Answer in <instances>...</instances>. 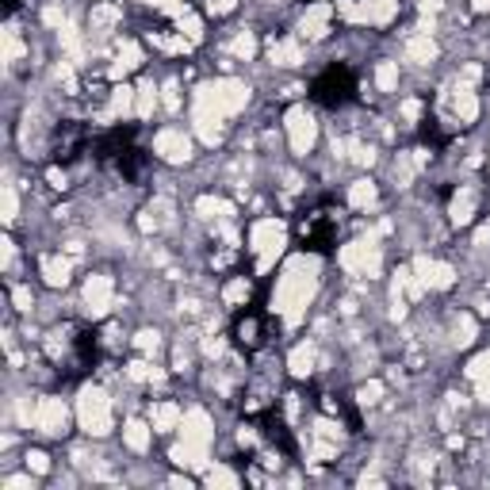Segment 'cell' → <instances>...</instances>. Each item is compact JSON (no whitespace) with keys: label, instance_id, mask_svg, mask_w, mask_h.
Masks as SVG:
<instances>
[{"label":"cell","instance_id":"8992f818","mask_svg":"<svg viewBox=\"0 0 490 490\" xmlns=\"http://www.w3.org/2000/svg\"><path fill=\"white\" fill-rule=\"evenodd\" d=\"M153 158L169 169H184V165L196 161L200 153V138L192 135V127H180V123H165L153 131V142H150Z\"/></svg>","mask_w":490,"mask_h":490},{"label":"cell","instance_id":"ba28073f","mask_svg":"<svg viewBox=\"0 0 490 490\" xmlns=\"http://www.w3.org/2000/svg\"><path fill=\"white\" fill-rule=\"evenodd\" d=\"M77 421L73 406L61 395H38V410H35V429L43 441H61L69 437V425Z\"/></svg>","mask_w":490,"mask_h":490},{"label":"cell","instance_id":"3957f363","mask_svg":"<svg viewBox=\"0 0 490 490\" xmlns=\"http://www.w3.org/2000/svg\"><path fill=\"white\" fill-rule=\"evenodd\" d=\"M245 241H249L245 249L253 253L257 276H265V273H273L276 261L288 253V223L276 215H261L249 223V230H245Z\"/></svg>","mask_w":490,"mask_h":490},{"label":"cell","instance_id":"484cf974","mask_svg":"<svg viewBox=\"0 0 490 490\" xmlns=\"http://www.w3.org/2000/svg\"><path fill=\"white\" fill-rule=\"evenodd\" d=\"M158 108H161V81L142 77V81L135 85V119L138 123H150Z\"/></svg>","mask_w":490,"mask_h":490},{"label":"cell","instance_id":"83f0119b","mask_svg":"<svg viewBox=\"0 0 490 490\" xmlns=\"http://www.w3.org/2000/svg\"><path fill=\"white\" fill-rule=\"evenodd\" d=\"M249 295H253V283L245 280V276H230L223 288H218V303L226 306V311H241L245 303H249Z\"/></svg>","mask_w":490,"mask_h":490},{"label":"cell","instance_id":"d590c367","mask_svg":"<svg viewBox=\"0 0 490 490\" xmlns=\"http://www.w3.org/2000/svg\"><path fill=\"white\" fill-rule=\"evenodd\" d=\"M23 468L35 471L38 479H50L54 475V460H50L46 448H23Z\"/></svg>","mask_w":490,"mask_h":490},{"label":"cell","instance_id":"5b68a950","mask_svg":"<svg viewBox=\"0 0 490 490\" xmlns=\"http://www.w3.org/2000/svg\"><path fill=\"white\" fill-rule=\"evenodd\" d=\"M196 96L211 100V104L226 115V119H234V115H241L245 108L253 104V85L245 81V77H234V73H218L211 77V81H203L192 88Z\"/></svg>","mask_w":490,"mask_h":490},{"label":"cell","instance_id":"ac0fdd59","mask_svg":"<svg viewBox=\"0 0 490 490\" xmlns=\"http://www.w3.org/2000/svg\"><path fill=\"white\" fill-rule=\"evenodd\" d=\"M192 211H196L200 223L218 226V223H230V218L238 215V203L226 200V196H218V192H200L196 203H192Z\"/></svg>","mask_w":490,"mask_h":490},{"label":"cell","instance_id":"603a6c76","mask_svg":"<svg viewBox=\"0 0 490 490\" xmlns=\"http://www.w3.org/2000/svg\"><path fill=\"white\" fill-rule=\"evenodd\" d=\"M445 338H448V349H471L475 341H479V322H475L471 311H456L453 318H448V330H445Z\"/></svg>","mask_w":490,"mask_h":490},{"label":"cell","instance_id":"4316f807","mask_svg":"<svg viewBox=\"0 0 490 490\" xmlns=\"http://www.w3.org/2000/svg\"><path fill=\"white\" fill-rule=\"evenodd\" d=\"M257 54H261V38H257V31L241 28L226 38V58L234 61H257Z\"/></svg>","mask_w":490,"mask_h":490},{"label":"cell","instance_id":"277c9868","mask_svg":"<svg viewBox=\"0 0 490 490\" xmlns=\"http://www.w3.org/2000/svg\"><path fill=\"white\" fill-rule=\"evenodd\" d=\"M338 265L353 280H380L383 276V238L372 226H364L360 238L345 241L338 249Z\"/></svg>","mask_w":490,"mask_h":490},{"label":"cell","instance_id":"2e32d148","mask_svg":"<svg viewBox=\"0 0 490 490\" xmlns=\"http://www.w3.org/2000/svg\"><path fill=\"white\" fill-rule=\"evenodd\" d=\"M475 215H479V188H475V184H460L453 192V200H448V226L468 230L475 223Z\"/></svg>","mask_w":490,"mask_h":490},{"label":"cell","instance_id":"9c48e42d","mask_svg":"<svg viewBox=\"0 0 490 490\" xmlns=\"http://www.w3.org/2000/svg\"><path fill=\"white\" fill-rule=\"evenodd\" d=\"M115 306H119V295H115V276L111 273H88L81 283V311L100 322V318H111Z\"/></svg>","mask_w":490,"mask_h":490},{"label":"cell","instance_id":"30bf717a","mask_svg":"<svg viewBox=\"0 0 490 490\" xmlns=\"http://www.w3.org/2000/svg\"><path fill=\"white\" fill-rule=\"evenodd\" d=\"M333 0H314V4H306L299 12V20H295V35L303 38L306 46L311 43H326V38L333 35Z\"/></svg>","mask_w":490,"mask_h":490},{"label":"cell","instance_id":"74e56055","mask_svg":"<svg viewBox=\"0 0 490 490\" xmlns=\"http://www.w3.org/2000/svg\"><path fill=\"white\" fill-rule=\"evenodd\" d=\"M463 376H468L471 383H490V349L475 353V356L468 360V368H463Z\"/></svg>","mask_w":490,"mask_h":490},{"label":"cell","instance_id":"d6a6232c","mask_svg":"<svg viewBox=\"0 0 490 490\" xmlns=\"http://www.w3.org/2000/svg\"><path fill=\"white\" fill-rule=\"evenodd\" d=\"M0 218H4L8 230H16V223H20V188L12 184V173L4 184H0Z\"/></svg>","mask_w":490,"mask_h":490},{"label":"cell","instance_id":"ee69618b","mask_svg":"<svg viewBox=\"0 0 490 490\" xmlns=\"http://www.w3.org/2000/svg\"><path fill=\"white\" fill-rule=\"evenodd\" d=\"M46 180H50V188H54V192H69V173L58 169V165H54V169H46Z\"/></svg>","mask_w":490,"mask_h":490},{"label":"cell","instance_id":"7c38bea8","mask_svg":"<svg viewBox=\"0 0 490 490\" xmlns=\"http://www.w3.org/2000/svg\"><path fill=\"white\" fill-rule=\"evenodd\" d=\"M265 54H268V66H273V69H299V66H306V43L295 31L280 35V38H268Z\"/></svg>","mask_w":490,"mask_h":490},{"label":"cell","instance_id":"b9f144b4","mask_svg":"<svg viewBox=\"0 0 490 490\" xmlns=\"http://www.w3.org/2000/svg\"><path fill=\"white\" fill-rule=\"evenodd\" d=\"M234 8H238V0H203V12H208V16H215V20L230 16Z\"/></svg>","mask_w":490,"mask_h":490},{"label":"cell","instance_id":"5bb4252c","mask_svg":"<svg viewBox=\"0 0 490 490\" xmlns=\"http://www.w3.org/2000/svg\"><path fill=\"white\" fill-rule=\"evenodd\" d=\"M437 58H441V43H437L429 31H410V35L403 38V61H410V66L433 69Z\"/></svg>","mask_w":490,"mask_h":490},{"label":"cell","instance_id":"9a60e30c","mask_svg":"<svg viewBox=\"0 0 490 490\" xmlns=\"http://www.w3.org/2000/svg\"><path fill=\"white\" fill-rule=\"evenodd\" d=\"M123 28V4H115V0H96L93 8H88V38H111L115 31Z\"/></svg>","mask_w":490,"mask_h":490},{"label":"cell","instance_id":"cb8c5ba5","mask_svg":"<svg viewBox=\"0 0 490 490\" xmlns=\"http://www.w3.org/2000/svg\"><path fill=\"white\" fill-rule=\"evenodd\" d=\"M398 85H403V61H398V58H380L376 66H372V93L398 96Z\"/></svg>","mask_w":490,"mask_h":490},{"label":"cell","instance_id":"f546056e","mask_svg":"<svg viewBox=\"0 0 490 490\" xmlns=\"http://www.w3.org/2000/svg\"><path fill=\"white\" fill-rule=\"evenodd\" d=\"M418 173H421V169L414 165V158H410V150H398L395 158H391V180H395L398 192H410V188H414Z\"/></svg>","mask_w":490,"mask_h":490},{"label":"cell","instance_id":"8fae6325","mask_svg":"<svg viewBox=\"0 0 490 490\" xmlns=\"http://www.w3.org/2000/svg\"><path fill=\"white\" fill-rule=\"evenodd\" d=\"M441 104H448L456 127H475V123H479V111H483L479 93H475L471 85H460L456 77H453V85H448V93L441 96Z\"/></svg>","mask_w":490,"mask_h":490},{"label":"cell","instance_id":"e0dca14e","mask_svg":"<svg viewBox=\"0 0 490 490\" xmlns=\"http://www.w3.org/2000/svg\"><path fill=\"white\" fill-rule=\"evenodd\" d=\"M100 119L104 123H123V119H135V85L127 81H115L104 96V108H100Z\"/></svg>","mask_w":490,"mask_h":490},{"label":"cell","instance_id":"7bdbcfd3","mask_svg":"<svg viewBox=\"0 0 490 490\" xmlns=\"http://www.w3.org/2000/svg\"><path fill=\"white\" fill-rule=\"evenodd\" d=\"M257 333H261V326H257L253 318H245L241 326H238V341L241 345H257Z\"/></svg>","mask_w":490,"mask_h":490},{"label":"cell","instance_id":"e575fe53","mask_svg":"<svg viewBox=\"0 0 490 490\" xmlns=\"http://www.w3.org/2000/svg\"><path fill=\"white\" fill-rule=\"evenodd\" d=\"M200 479H203V486H241V475L230 468L226 460H215L211 468L200 475Z\"/></svg>","mask_w":490,"mask_h":490},{"label":"cell","instance_id":"ffe728a7","mask_svg":"<svg viewBox=\"0 0 490 490\" xmlns=\"http://www.w3.org/2000/svg\"><path fill=\"white\" fill-rule=\"evenodd\" d=\"M146 418L153 429H158V437H173L180 429V421H184V406H180L176 398H150Z\"/></svg>","mask_w":490,"mask_h":490},{"label":"cell","instance_id":"ab89813d","mask_svg":"<svg viewBox=\"0 0 490 490\" xmlns=\"http://www.w3.org/2000/svg\"><path fill=\"white\" fill-rule=\"evenodd\" d=\"M180 108H184V96H180V81H165V85H161V111L180 115Z\"/></svg>","mask_w":490,"mask_h":490},{"label":"cell","instance_id":"f6af8a7d","mask_svg":"<svg viewBox=\"0 0 490 490\" xmlns=\"http://www.w3.org/2000/svg\"><path fill=\"white\" fill-rule=\"evenodd\" d=\"M448 8V0H418V16H441V12Z\"/></svg>","mask_w":490,"mask_h":490},{"label":"cell","instance_id":"6da1fadb","mask_svg":"<svg viewBox=\"0 0 490 490\" xmlns=\"http://www.w3.org/2000/svg\"><path fill=\"white\" fill-rule=\"evenodd\" d=\"M322 291V257L318 253H291L288 261L280 265L276 273V288H273V311L283 326L295 330L306 322V311H311V303L318 299Z\"/></svg>","mask_w":490,"mask_h":490},{"label":"cell","instance_id":"1f68e13d","mask_svg":"<svg viewBox=\"0 0 490 490\" xmlns=\"http://www.w3.org/2000/svg\"><path fill=\"white\" fill-rule=\"evenodd\" d=\"M173 31H180L184 38H192V43H203V35H208V28H203V16L196 8H184V12H176L173 16Z\"/></svg>","mask_w":490,"mask_h":490},{"label":"cell","instance_id":"7a4b0ae2","mask_svg":"<svg viewBox=\"0 0 490 490\" xmlns=\"http://www.w3.org/2000/svg\"><path fill=\"white\" fill-rule=\"evenodd\" d=\"M73 414L85 441H108L115 433V395L100 380L81 383V391L73 398Z\"/></svg>","mask_w":490,"mask_h":490},{"label":"cell","instance_id":"d6986e66","mask_svg":"<svg viewBox=\"0 0 490 490\" xmlns=\"http://www.w3.org/2000/svg\"><path fill=\"white\" fill-rule=\"evenodd\" d=\"M119 437H123V448H127L131 456H150V453H153V437H158V429L150 425V418L131 414V418L123 421Z\"/></svg>","mask_w":490,"mask_h":490},{"label":"cell","instance_id":"d4e9b609","mask_svg":"<svg viewBox=\"0 0 490 490\" xmlns=\"http://www.w3.org/2000/svg\"><path fill=\"white\" fill-rule=\"evenodd\" d=\"M345 203L353 211H376L380 208V184L372 176H356L345 184Z\"/></svg>","mask_w":490,"mask_h":490},{"label":"cell","instance_id":"4fadbf2b","mask_svg":"<svg viewBox=\"0 0 490 490\" xmlns=\"http://www.w3.org/2000/svg\"><path fill=\"white\" fill-rule=\"evenodd\" d=\"M73 268H77V257H69L66 249H54V253H43L38 257V276L50 291H66L73 283Z\"/></svg>","mask_w":490,"mask_h":490},{"label":"cell","instance_id":"bcb514c9","mask_svg":"<svg viewBox=\"0 0 490 490\" xmlns=\"http://www.w3.org/2000/svg\"><path fill=\"white\" fill-rule=\"evenodd\" d=\"M234 441H238V448H257V441H261V437H257L253 425H241V429L234 433Z\"/></svg>","mask_w":490,"mask_h":490},{"label":"cell","instance_id":"f35d334b","mask_svg":"<svg viewBox=\"0 0 490 490\" xmlns=\"http://www.w3.org/2000/svg\"><path fill=\"white\" fill-rule=\"evenodd\" d=\"M38 486V475L35 471H8V475H0V490H35Z\"/></svg>","mask_w":490,"mask_h":490},{"label":"cell","instance_id":"60d3db41","mask_svg":"<svg viewBox=\"0 0 490 490\" xmlns=\"http://www.w3.org/2000/svg\"><path fill=\"white\" fill-rule=\"evenodd\" d=\"M456 81L460 85H479L483 81V66H479V61H460V69H456Z\"/></svg>","mask_w":490,"mask_h":490},{"label":"cell","instance_id":"836d02e7","mask_svg":"<svg viewBox=\"0 0 490 490\" xmlns=\"http://www.w3.org/2000/svg\"><path fill=\"white\" fill-rule=\"evenodd\" d=\"M383 398H387V383H383V380L368 376V380L356 383V406H360V410H376Z\"/></svg>","mask_w":490,"mask_h":490},{"label":"cell","instance_id":"f1b7e54d","mask_svg":"<svg viewBox=\"0 0 490 490\" xmlns=\"http://www.w3.org/2000/svg\"><path fill=\"white\" fill-rule=\"evenodd\" d=\"M131 349H135L138 356H146V360H158L161 349H165V333H161L158 326H142V330H135Z\"/></svg>","mask_w":490,"mask_h":490},{"label":"cell","instance_id":"7402d4cb","mask_svg":"<svg viewBox=\"0 0 490 490\" xmlns=\"http://www.w3.org/2000/svg\"><path fill=\"white\" fill-rule=\"evenodd\" d=\"M318 338H306L299 345H291V353H288V376L291 380H311L314 372H318Z\"/></svg>","mask_w":490,"mask_h":490},{"label":"cell","instance_id":"8d00e7d4","mask_svg":"<svg viewBox=\"0 0 490 490\" xmlns=\"http://www.w3.org/2000/svg\"><path fill=\"white\" fill-rule=\"evenodd\" d=\"M425 115V100L421 96H403L398 100V119H403V127H418Z\"/></svg>","mask_w":490,"mask_h":490},{"label":"cell","instance_id":"4dcf8cb0","mask_svg":"<svg viewBox=\"0 0 490 490\" xmlns=\"http://www.w3.org/2000/svg\"><path fill=\"white\" fill-rule=\"evenodd\" d=\"M8 299H12V311H16L20 318H31L35 306H38L31 283H23V280H8Z\"/></svg>","mask_w":490,"mask_h":490},{"label":"cell","instance_id":"44dd1931","mask_svg":"<svg viewBox=\"0 0 490 490\" xmlns=\"http://www.w3.org/2000/svg\"><path fill=\"white\" fill-rule=\"evenodd\" d=\"M403 16V0H360V28L387 31Z\"/></svg>","mask_w":490,"mask_h":490},{"label":"cell","instance_id":"52a82bcc","mask_svg":"<svg viewBox=\"0 0 490 490\" xmlns=\"http://www.w3.org/2000/svg\"><path fill=\"white\" fill-rule=\"evenodd\" d=\"M283 135H288V146H291L295 158L306 161L318 150L322 123H318V115L306 104H291L288 111H283Z\"/></svg>","mask_w":490,"mask_h":490}]
</instances>
